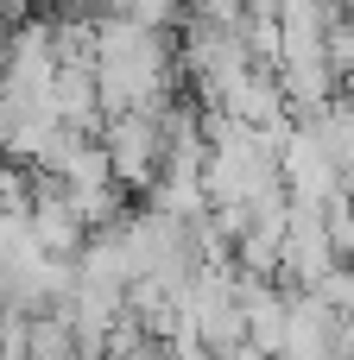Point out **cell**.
Segmentation results:
<instances>
[{"label":"cell","mask_w":354,"mask_h":360,"mask_svg":"<svg viewBox=\"0 0 354 360\" xmlns=\"http://www.w3.org/2000/svg\"><path fill=\"white\" fill-rule=\"evenodd\" d=\"M38 234H32V209H0V266H25L38 259Z\"/></svg>","instance_id":"cell-5"},{"label":"cell","mask_w":354,"mask_h":360,"mask_svg":"<svg viewBox=\"0 0 354 360\" xmlns=\"http://www.w3.org/2000/svg\"><path fill=\"white\" fill-rule=\"evenodd\" d=\"M329 63H336V76H342V89L354 82V25L348 19H336V32H329Z\"/></svg>","instance_id":"cell-8"},{"label":"cell","mask_w":354,"mask_h":360,"mask_svg":"<svg viewBox=\"0 0 354 360\" xmlns=\"http://www.w3.org/2000/svg\"><path fill=\"white\" fill-rule=\"evenodd\" d=\"M336 259H342V253H336V240H329V215L291 202V215H285V247H279V272H291L298 291H310Z\"/></svg>","instance_id":"cell-4"},{"label":"cell","mask_w":354,"mask_h":360,"mask_svg":"<svg viewBox=\"0 0 354 360\" xmlns=\"http://www.w3.org/2000/svg\"><path fill=\"white\" fill-rule=\"evenodd\" d=\"M32 202V177L19 171V158H0V209H25Z\"/></svg>","instance_id":"cell-7"},{"label":"cell","mask_w":354,"mask_h":360,"mask_svg":"<svg viewBox=\"0 0 354 360\" xmlns=\"http://www.w3.org/2000/svg\"><path fill=\"white\" fill-rule=\"evenodd\" d=\"M171 82H177L171 32H152L127 13H95V95H101V114L165 108Z\"/></svg>","instance_id":"cell-1"},{"label":"cell","mask_w":354,"mask_h":360,"mask_svg":"<svg viewBox=\"0 0 354 360\" xmlns=\"http://www.w3.org/2000/svg\"><path fill=\"white\" fill-rule=\"evenodd\" d=\"M310 291H317V297H323L336 316H354V253H348V259H336V266H329V272H323Z\"/></svg>","instance_id":"cell-6"},{"label":"cell","mask_w":354,"mask_h":360,"mask_svg":"<svg viewBox=\"0 0 354 360\" xmlns=\"http://www.w3.org/2000/svg\"><path fill=\"white\" fill-rule=\"evenodd\" d=\"M101 152H108V171L120 177V190H152L158 171H165V120H158V108L108 114L101 120Z\"/></svg>","instance_id":"cell-2"},{"label":"cell","mask_w":354,"mask_h":360,"mask_svg":"<svg viewBox=\"0 0 354 360\" xmlns=\"http://www.w3.org/2000/svg\"><path fill=\"white\" fill-rule=\"evenodd\" d=\"M279 177H285V190H291V202H304V209H329L336 196H348V184H342V171H336V152H329V139H323L310 120L285 127Z\"/></svg>","instance_id":"cell-3"}]
</instances>
